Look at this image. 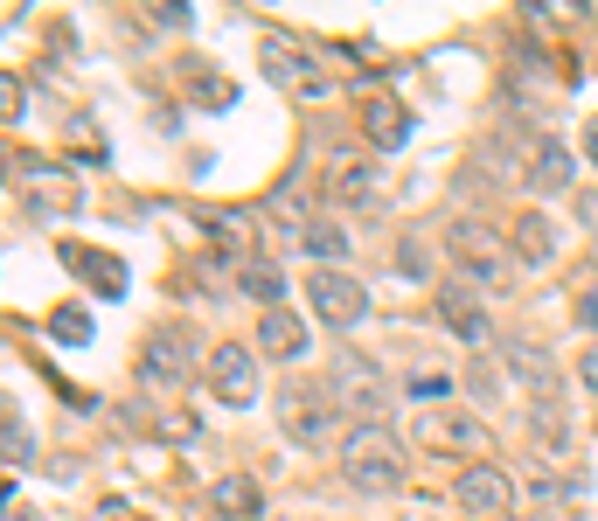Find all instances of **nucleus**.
<instances>
[{
	"instance_id": "f257e3e1",
	"label": "nucleus",
	"mask_w": 598,
	"mask_h": 521,
	"mask_svg": "<svg viewBox=\"0 0 598 521\" xmlns=\"http://www.w3.org/2000/svg\"><path fill=\"white\" fill-rule=\"evenodd\" d=\"M404 466H411V452H404V438H397L390 424H355V431L341 438V480L362 487V494L404 487Z\"/></svg>"
},
{
	"instance_id": "f03ea898",
	"label": "nucleus",
	"mask_w": 598,
	"mask_h": 521,
	"mask_svg": "<svg viewBox=\"0 0 598 521\" xmlns=\"http://www.w3.org/2000/svg\"><path fill=\"white\" fill-rule=\"evenodd\" d=\"M446 251H452V264H459V278H480L487 292H515V251H508V237H501L494 223L452 216L446 223Z\"/></svg>"
},
{
	"instance_id": "7ed1b4c3",
	"label": "nucleus",
	"mask_w": 598,
	"mask_h": 521,
	"mask_svg": "<svg viewBox=\"0 0 598 521\" xmlns=\"http://www.w3.org/2000/svg\"><path fill=\"white\" fill-rule=\"evenodd\" d=\"M411 438H418L425 452H446V459H473V466H487L480 452H494V431H487V424H480L473 410H418Z\"/></svg>"
},
{
	"instance_id": "20e7f679",
	"label": "nucleus",
	"mask_w": 598,
	"mask_h": 521,
	"mask_svg": "<svg viewBox=\"0 0 598 521\" xmlns=\"http://www.w3.org/2000/svg\"><path fill=\"white\" fill-rule=\"evenodd\" d=\"M272 410H279V431L293 445H327L334 438V390H320V383H286Z\"/></svg>"
},
{
	"instance_id": "39448f33",
	"label": "nucleus",
	"mask_w": 598,
	"mask_h": 521,
	"mask_svg": "<svg viewBox=\"0 0 598 521\" xmlns=\"http://www.w3.org/2000/svg\"><path fill=\"white\" fill-rule=\"evenodd\" d=\"M265 77L286 91V98H327V70H320V56L293 42V35H265Z\"/></svg>"
},
{
	"instance_id": "423d86ee",
	"label": "nucleus",
	"mask_w": 598,
	"mask_h": 521,
	"mask_svg": "<svg viewBox=\"0 0 598 521\" xmlns=\"http://www.w3.org/2000/svg\"><path fill=\"white\" fill-rule=\"evenodd\" d=\"M14 174H21V188H28V209H35V216H70V209H84V181H77V174H63L56 160L21 153V160H14Z\"/></svg>"
},
{
	"instance_id": "0eeeda50",
	"label": "nucleus",
	"mask_w": 598,
	"mask_h": 521,
	"mask_svg": "<svg viewBox=\"0 0 598 521\" xmlns=\"http://www.w3.org/2000/svg\"><path fill=\"white\" fill-rule=\"evenodd\" d=\"M258 362H265V355H258L251 341H216V348H209V390L244 410V403L258 396Z\"/></svg>"
},
{
	"instance_id": "6e6552de",
	"label": "nucleus",
	"mask_w": 598,
	"mask_h": 521,
	"mask_svg": "<svg viewBox=\"0 0 598 521\" xmlns=\"http://www.w3.org/2000/svg\"><path fill=\"white\" fill-rule=\"evenodd\" d=\"M306 306L327 320V327H355L369 313V292L348 278V271H306Z\"/></svg>"
},
{
	"instance_id": "1a4fd4ad",
	"label": "nucleus",
	"mask_w": 598,
	"mask_h": 521,
	"mask_svg": "<svg viewBox=\"0 0 598 521\" xmlns=\"http://www.w3.org/2000/svg\"><path fill=\"white\" fill-rule=\"evenodd\" d=\"M188 369H195L188 334L160 327V334H147V341H140V383H147V390H181V383H188Z\"/></svg>"
},
{
	"instance_id": "9d476101",
	"label": "nucleus",
	"mask_w": 598,
	"mask_h": 521,
	"mask_svg": "<svg viewBox=\"0 0 598 521\" xmlns=\"http://www.w3.org/2000/svg\"><path fill=\"white\" fill-rule=\"evenodd\" d=\"M439 320L452 327V341H466L473 355H487V348H494V327H487L480 299L466 292V278H446V285H439Z\"/></svg>"
},
{
	"instance_id": "9b49d317",
	"label": "nucleus",
	"mask_w": 598,
	"mask_h": 521,
	"mask_svg": "<svg viewBox=\"0 0 598 521\" xmlns=\"http://www.w3.org/2000/svg\"><path fill=\"white\" fill-rule=\"evenodd\" d=\"M452 501H459L466 515H508V508H515V480H508L501 466H466L459 487H452Z\"/></svg>"
},
{
	"instance_id": "f8f14e48",
	"label": "nucleus",
	"mask_w": 598,
	"mask_h": 521,
	"mask_svg": "<svg viewBox=\"0 0 598 521\" xmlns=\"http://www.w3.org/2000/svg\"><path fill=\"white\" fill-rule=\"evenodd\" d=\"M362 132H369V146L376 153H397V146H411V112H404V98H390V91H369L362 98Z\"/></svg>"
},
{
	"instance_id": "ddd939ff",
	"label": "nucleus",
	"mask_w": 598,
	"mask_h": 521,
	"mask_svg": "<svg viewBox=\"0 0 598 521\" xmlns=\"http://www.w3.org/2000/svg\"><path fill=\"white\" fill-rule=\"evenodd\" d=\"M334 202H348V209H355V202H362V209H383V202H390V174H383L376 160H341V167H334Z\"/></svg>"
},
{
	"instance_id": "4468645a",
	"label": "nucleus",
	"mask_w": 598,
	"mask_h": 521,
	"mask_svg": "<svg viewBox=\"0 0 598 521\" xmlns=\"http://www.w3.org/2000/svg\"><path fill=\"white\" fill-rule=\"evenodd\" d=\"M571 181H578L571 146H564V139H536V153H529V188H536V195H571Z\"/></svg>"
},
{
	"instance_id": "2eb2a0df",
	"label": "nucleus",
	"mask_w": 598,
	"mask_h": 521,
	"mask_svg": "<svg viewBox=\"0 0 598 521\" xmlns=\"http://www.w3.org/2000/svg\"><path fill=\"white\" fill-rule=\"evenodd\" d=\"M529 438H536L543 459L571 452V410H564V396H529Z\"/></svg>"
},
{
	"instance_id": "dca6fc26",
	"label": "nucleus",
	"mask_w": 598,
	"mask_h": 521,
	"mask_svg": "<svg viewBox=\"0 0 598 521\" xmlns=\"http://www.w3.org/2000/svg\"><path fill=\"white\" fill-rule=\"evenodd\" d=\"M209 515H216V521H258V515H265L258 480H251V473H223V480L209 487Z\"/></svg>"
},
{
	"instance_id": "f3484780",
	"label": "nucleus",
	"mask_w": 598,
	"mask_h": 521,
	"mask_svg": "<svg viewBox=\"0 0 598 521\" xmlns=\"http://www.w3.org/2000/svg\"><path fill=\"white\" fill-rule=\"evenodd\" d=\"M63 264H70L77 278H91V292H105V299L126 292V264L112 258V251H98V244H63Z\"/></svg>"
},
{
	"instance_id": "a211bd4d",
	"label": "nucleus",
	"mask_w": 598,
	"mask_h": 521,
	"mask_svg": "<svg viewBox=\"0 0 598 521\" xmlns=\"http://www.w3.org/2000/svg\"><path fill=\"white\" fill-rule=\"evenodd\" d=\"M258 355H265V362H299V355H306V320L286 313V306L265 313V320H258Z\"/></svg>"
},
{
	"instance_id": "6ab92c4d",
	"label": "nucleus",
	"mask_w": 598,
	"mask_h": 521,
	"mask_svg": "<svg viewBox=\"0 0 598 521\" xmlns=\"http://www.w3.org/2000/svg\"><path fill=\"white\" fill-rule=\"evenodd\" d=\"M508 251H515V264H529V271L550 264L557 258V223L550 216H515L508 223Z\"/></svg>"
},
{
	"instance_id": "aec40b11",
	"label": "nucleus",
	"mask_w": 598,
	"mask_h": 521,
	"mask_svg": "<svg viewBox=\"0 0 598 521\" xmlns=\"http://www.w3.org/2000/svg\"><path fill=\"white\" fill-rule=\"evenodd\" d=\"M299 251H306V258H320V271H341V258L355 251V237H348L334 216H313V223L299 230Z\"/></svg>"
},
{
	"instance_id": "412c9836",
	"label": "nucleus",
	"mask_w": 598,
	"mask_h": 521,
	"mask_svg": "<svg viewBox=\"0 0 598 521\" xmlns=\"http://www.w3.org/2000/svg\"><path fill=\"white\" fill-rule=\"evenodd\" d=\"M237 285H244L265 313H279V299H286V271H279V264H265V258H244V264H237Z\"/></svg>"
},
{
	"instance_id": "4be33fe9",
	"label": "nucleus",
	"mask_w": 598,
	"mask_h": 521,
	"mask_svg": "<svg viewBox=\"0 0 598 521\" xmlns=\"http://www.w3.org/2000/svg\"><path fill=\"white\" fill-rule=\"evenodd\" d=\"M508 369H515V383H529L536 396H557V362H550L543 348L515 341V348H508Z\"/></svg>"
},
{
	"instance_id": "5701e85b",
	"label": "nucleus",
	"mask_w": 598,
	"mask_h": 521,
	"mask_svg": "<svg viewBox=\"0 0 598 521\" xmlns=\"http://www.w3.org/2000/svg\"><path fill=\"white\" fill-rule=\"evenodd\" d=\"M334 383L348 390V403H355V410H376V403H383L376 369H369V362H355V355H341V362H334Z\"/></svg>"
},
{
	"instance_id": "b1692460",
	"label": "nucleus",
	"mask_w": 598,
	"mask_h": 521,
	"mask_svg": "<svg viewBox=\"0 0 598 521\" xmlns=\"http://www.w3.org/2000/svg\"><path fill=\"white\" fill-rule=\"evenodd\" d=\"M188 91H195V105H209V112H223V105L237 98V84H230V77H216V70H202V63L188 70Z\"/></svg>"
},
{
	"instance_id": "393cba45",
	"label": "nucleus",
	"mask_w": 598,
	"mask_h": 521,
	"mask_svg": "<svg viewBox=\"0 0 598 521\" xmlns=\"http://www.w3.org/2000/svg\"><path fill=\"white\" fill-rule=\"evenodd\" d=\"M49 334H56L63 348H84L98 327H91V313H84V306H56V313H49Z\"/></svg>"
},
{
	"instance_id": "a878e982",
	"label": "nucleus",
	"mask_w": 598,
	"mask_h": 521,
	"mask_svg": "<svg viewBox=\"0 0 598 521\" xmlns=\"http://www.w3.org/2000/svg\"><path fill=\"white\" fill-rule=\"evenodd\" d=\"M147 431H160V438H174V445H188V438H202V424H195L188 410H174L167 396H160V410L147 417Z\"/></svg>"
},
{
	"instance_id": "bb28decb",
	"label": "nucleus",
	"mask_w": 598,
	"mask_h": 521,
	"mask_svg": "<svg viewBox=\"0 0 598 521\" xmlns=\"http://www.w3.org/2000/svg\"><path fill=\"white\" fill-rule=\"evenodd\" d=\"M0 438H7V466H28V459H35V438H28V424H21L14 403L0 410Z\"/></svg>"
},
{
	"instance_id": "cd10ccee",
	"label": "nucleus",
	"mask_w": 598,
	"mask_h": 521,
	"mask_svg": "<svg viewBox=\"0 0 598 521\" xmlns=\"http://www.w3.org/2000/svg\"><path fill=\"white\" fill-rule=\"evenodd\" d=\"M84 521H140V508L112 494V501H98V508H84Z\"/></svg>"
},
{
	"instance_id": "c85d7f7f",
	"label": "nucleus",
	"mask_w": 598,
	"mask_h": 521,
	"mask_svg": "<svg viewBox=\"0 0 598 521\" xmlns=\"http://www.w3.org/2000/svg\"><path fill=\"white\" fill-rule=\"evenodd\" d=\"M181 21H188L181 0H160V7H153V28H181Z\"/></svg>"
},
{
	"instance_id": "c756f323",
	"label": "nucleus",
	"mask_w": 598,
	"mask_h": 521,
	"mask_svg": "<svg viewBox=\"0 0 598 521\" xmlns=\"http://www.w3.org/2000/svg\"><path fill=\"white\" fill-rule=\"evenodd\" d=\"M0 105H7V119H21V77H14V70L0 77Z\"/></svg>"
},
{
	"instance_id": "7c9ffc66",
	"label": "nucleus",
	"mask_w": 598,
	"mask_h": 521,
	"mask_svg": "<svg viewBox=\"0 0 598 521\" xmlns=\"http://www.w3.org/2000/svg\"><path fill=\"white\" fill-rule=\"evenodd\" d=\"M397 264H404V271H411V278H425V251H418V244H411V237H404V244H397Z\"/></svg>"
},
{
	"instance_id": "2f4dec72",
	"label": "nucleus",
	"mask_w": 598,
	"mask_h": 521,
	"mask_svg": "<svg viewBox=\"0 0 598 521\" xmlns=\"http://www.w3.org/2000/svg\"><path fill=\"white\" fill-rule=\"evenodd\" d=\"M578 320L598 327V285H578Z\"/></svg>"
},
{
	"instance_id": "473e14b6",
	"label": "nucleus",
	"mask_w": 598,
	"mask_h": 521,
	"mask_svg": "<svg viewBox=\"0 0 598 521\" xmlns=\"http://www.w3.org/2000/svg\"><path fill=\"white\" fill-rule=\"evenodd\" d=\"M411 396H452L446 376H411Z\"/></svg>"
},
{
	"instance_id": "72a5a7b5",
	"label": "nucleus",
	"mask_w": 598,
	"mask_h": 521,
	"mask_svg": "<svg viewBox=\"0 0 598 521\" xmlns=\"http://www.w3.org/2000/svg\"><path fill=\"white\" fill-rule=\"evenodd\" d=\"M585 153H592V167H598V119H585Z\"/></svg>"
},
{
	"instance_id": "f704fd0d",
	"label": "nucleus",
	"mask_w": 598,
	"mask_h": 521,
	"mask_svg": "<svg viewBox=\"0 0 598 521\" xmlns=\"http://www.w3.org/2000/svg\"><path fill=\"white\" fill-rule=\"evenodd\" d=\"M585 383H592V390H598V348H592V355H585Z\"/></svg>"
},
{
	"instance_id": "c9c22d12",
	"label": "nucleus",
	"mask_w": 598,
	"mask_h": 521,
	"mask_svg": "<svg viewBox=\"0 0 598 521\" xmlns=\"http://www.w3.org/2000/svg\"><path fill=\"white\" fill-rule=\"evenodd\" d=\"M585 223H598V195H585Z\"/></svg>"
},
{
	"instance_id": "e433bc0d",
	"label": "nucleus",
	"mask_w": 598,
	"mask_h": 521,
	"mask_svg": "<svg viewBox=\"0 0 598 521\" xmlns=\"http://www.w3.org/2000/svg\"><path fill=\"white\" fill-rule=\"evenodd\" d=\"M7 521H35V515H28V508H7Z\"/></svg>"
}]
</instances>
